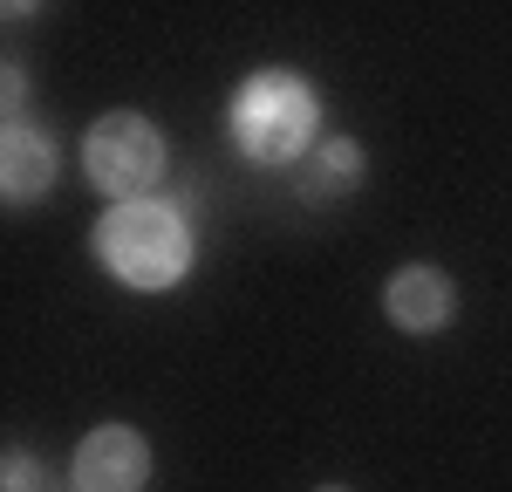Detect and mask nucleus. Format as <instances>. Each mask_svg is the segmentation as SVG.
I'll return each instance as SVG.
<instances>
[{
  "label": "nucleus",
  "instance_id": "f257e3e1",
  "mask_svg": "<svg viewBox=\"0 0 512 492\" xmlns=\"http://www.w3.org/2000/svg\"><path fill=\"white\" fill-rule=\"evenodd\" d=\"M89 246H96V267L117 274L123 287H137V294H164V287H178L192 274V226H185L178 205H164V199L110 205L96 219Z\"/></svg>",
  "mask_w": 512,
  "mask_h": 492
},
{
  "label": "nucleus",
  "instance_id": "f03ea898",
  "mask_svg": "<svg viewBox=\"0 0 512 492\" xmlns=\"http://www.w3.org/2000/svg\"><path fill=\"white\" fill-rule=\"evenodd\" d=\"M239 158L253 164H301L321 137V103L315 89L294 76V69H260L233 89V110H226Z\"/></svg>",
  "mask_w": 512,
  "mask_h": 492
},
{
  "label": "nucleus",
  "instance_id": "7ed1b4c3",
  "mask_svg": "<svg viewBox=\"0 0 512 492\" xmlns=\"http://www.w3.org/2000/svg\"><path fill=\"white\" fill-rule=\"evenodd\" d=\"M158 171H164V137H158L151 117L110 110V117L89 123V137H82V178H89L110 205L144 199V192L158 185Z\"/></svg>",
  "mask_w": 512,
  "mask_h": 492
},
{
  "label": "nucleus",
  "instance_id": "20e7f679",
  "mask_svg": "<svg viewBox=\"0 0 512 492\" xmlns=\"http://www.w3.org/2000/svg\"><path fill=\"white\" fill-rule=\"evenodd\" d=\"M144 479H151V445L130 424H96L69 458L76 492H144Z\"/></svg>",
  "mask_w": 512,
  "mask_h": 492
},
{
  "label": "nucleus",
  "instance_id": "39448f33",
  "mask_svg": "<svg viewBox=\"0 0 512 492\" xmlns=\"http://www.w3.org/2000/svg\"><path fill=\"white\" fill-rule=\"evenodd\" d=\"M383 308H390L396 328L431 335V328H444L458 315V287H451V274H437V267H403V274H390V287H383Z\"/></svg>",
  "mask_w": 512,
  "mask_h": 492
},
{
  "label": "nucleus",
  "instance_id": "423d86ee",
  "mask_svg": "<svg viewBox=\"0 0 512 492\" xmlns=\"http://www.w3.org/2000/svg\"><path fill=\"white\" fill-rule=\"evenodd\" d=\"M0 185H7V205H35L55 185V144L41 137L35 123L7 130V144H0Z\"/></svg>",
  "mask_w": 512,
  "mask_h": 492
},
{
  "label": "nucleus",
  "instance_id": "0eeeda50",
  "mask_svg": "<svg viewBox=\"0 0 512 492\" xmlns=\"http://www.w3.org/2000/svg\"><path fill=\"white\" fill-rule=\"evenodd\" d=\"M294 171H301V192L308 199H342V192L362 185V151H355L349 137H321Z\"/></svg>",
  "mask_w": 512,
  "mask_h": 492
},
{
  "label": "nucleus",
  "instance_id": "6e6552de",
  "mask_svg": "<svg viewBox=\"0 0 512 492\" xmlns=\"http://www.w3.org/2000/svg\"><path fill=\"white\" fill-rule=\"evenodd\" d=\"M7 492H41V465L28 458V451L7 458Z\"/></svg>",
  "mask_w": 512,
  "mask_h": 492
},
{
  "label": "nucleus",
  "instance_id": "1a4fd4ad",
  "mask_svg": "<svg viewBox=\"0 0 512 492\" xmlns=\"http://www.w3.org/2000/svg\"><path fill=\"white\" fill-rule=\"evenodd\" d=\"M321 492H349V486H321Z\"/></svg>",
  "mask_w": 512,
  "mask_h": 492
}]
</instances>
